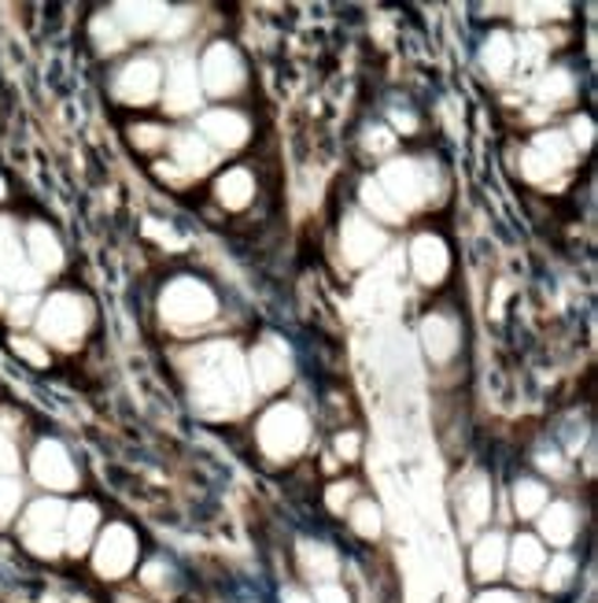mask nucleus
I'll use <instances>...</instances> for the list:
<instances>
[{
    "label": "nucleus",
    "instance_id": "1",
    "mask_svg": "<svg viewBox=\"0 0 598 603\" xmlns=\"http://www.w3.org/2000/svg\"><path fill=\"white\" fill-rule=\"evenodd\" d=\"M16 500H19L16 486H4V481H0V522H4L8 514H11V508H16Z\"/></svg>",
    "mask_w": 598,
    "mask_h": 603
}]
</instances>
